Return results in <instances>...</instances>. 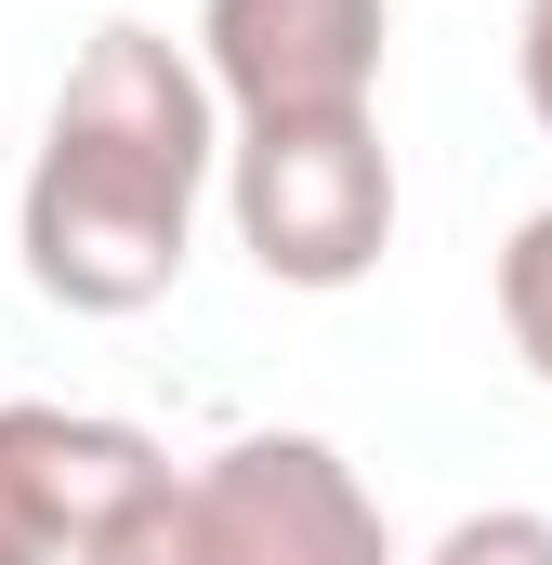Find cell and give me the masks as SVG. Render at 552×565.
Returning a JSON list of instances; mask_svg holds the SVG:
<instances>
[{
	"mask_svg": "<svg viewBox=\"0 0 552 565\" xmlns=\"http://www.w3.org/2000/svg\"><path fill=\"white\" fill-rule=\"evenodd\" d=\"M224 93L198 53H171L158 26H93L53 119H40V158L13 184V250H26V289L66 302V316H145L171 302L184 250H198V198L224 184Z\"/></svg>",
	"mask_w": 552,
	"mask_h": 565,
	"instance_id": "cell-1",
	"label": "cell"
},
{
	"mask_svg": "<svg viewBox=\"0 0 552 565\" xmlns=\"http://www.w3.org/2000/svg\"><path fill=\"white\" fill-rule=\"evenodd\" d=\"M93 565H395V526L329 434H237L171 473Z\"/></svg>",
	"mask_w": 552,
	"mask_h": 565,
	"instance_id": "cell-2",
	"label": "cell"
},
{
	"mask_svg": "<svg viewBox=\"0 0 552 565\" xmlns=\"http://www.w3.org/2000/svg\"><path fill=\"white\" fill-rule=\"evenodd\" d=\"M224 224L264 264V289H355L395 250V145L369 119H251L224 145Z\"/></svg>",
	"mask_w": 552,
	"mask_h": 565,
	"instance_id": "cell-3",
	"label": "cell"
},
{
	"mask_svg": "<svg viewBox=\"0 0 552 565\" xmlns=\"http://www.w3.org/2000/svg\"><path fill=\"white\" fill-rule=\"evenodd\" d=\"M171 487V447L106 408L13 395L0 408V565H93Z\"/></svg>",
	"mask_w": 552,
	"mask_h": 565,
	"instance_id": "cell-4",
	"label": "cell"
},
{
	"mask_svg": "<svg viewBox=\"0 0 552 565\" xmlns=\"http://www.w3.org/2000/svg\"><path fill=\"white\" fill-rule=\"evenodd\" d=\"M395 0H198V66L224 119H369Z\"/></svg>",
	"mask_w": 552,
	"mask_h": 565,
	"instance_id": "cell-5",
	"label": "cell"
},
{
	"mask_svg": "<svg viewBox=\"0 0 552 565\" xmlns=\"http://www.w3.org/2000/svg\"><path fill=\"white\" fill-rule=\"evenodd\" d=\"M487 289H500V342L527 355V382L552 395V198L500 237V264H487Z\"/></svg>",
	"mask_w": 552,
	"mask_h": 565,
	"instance_id": "cell-6",
	"label": "cell"
},
{
	"mask_svg": "<svg viewBox=\"0 0 552 565\" xmlns=\"http://www.w3.org/2000/svg\"><path fill=\"white\" fill-rule=\"evenodd\" d=\"M421 565H552V513L540 500H487V513H460Z\"/></svg>",
	"mask_w": 552,
	"mask_h": 565,
	"instance_id": "cell-7",
	"label": "cell"
},
{
	"mask_svg": "<svg viewBox=\"0 0 552 565\" xmlns=\"http://www.w3.org/2000/svg\"><path fill=\"white\" fill-rule=\"evenodd\" d=\"M513 79H527V119H540V145H552V0L513 13Z\"/></svg>",
	"mask_w": 552,
	"mask_h": 565,
	"instance_id": "cell-8",
	"label": "cell"
}]
</instances>
